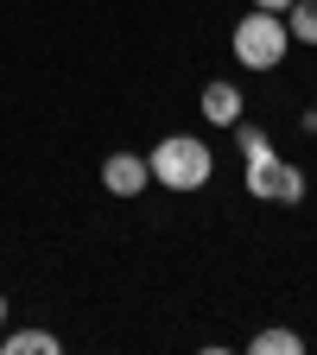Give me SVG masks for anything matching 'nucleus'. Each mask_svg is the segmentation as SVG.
Returning <instances> with one entry per match:
<instances>
[{
    "instance_id": "5",
    "label": "nucleus",
    "mask_w": 317,
    "mask_h": 355,
    "mask_svg": "<svg viewBox=\"0 0 317 355\" xmlns=\"http://www.w3.org/2000/svg\"><path fill=\"white\" fill-rule=\"evenodd\" d=\"M241 108H248V102H241V89H235V83H222V76L203 83V121H209V127H235Z\"/></svg>"
},
{
    "instance_id": "9",
    "label": "nucleus",
    "mask_w": 317,
    "mask_h": 355,
    "mask_svg": "<svg viewBox=\"0 0 317 355\" xmlns=\"http://www.w3.org/2000/svg\"><path fill=\"white\" fill-rule=\"evenodd\" d=\"M254 7H260V13H286L292 0H254Z\"/></svg>"
},
{
    "instance_id": "6",
    "label": "nucleus",
    "mask_w": 317,
    "mask_h": 355,
    "mask_svg": "<svg viewBox=\"0 0 317 355\" xmlns=\"http://www.w3.org/2000/svg\"><path fill=\"white\" fill-rule=\"evenodd\" d=\"M0 355H58V336L51 330H13V336H0Z\"/></svg>"
},
{
    "instance_id": "4",
    "label": "nucleus",
    "mask_w": 317,
    "mask_h": 355,
    "mask_svg": "<svg viewBox=\"0 0 317 355\" xmlns=\"http://www.w3.org/2000/svg\"><path fill=\"white\" fill-rule=\"evenodd\" d=\"M146 184H153V171H146L140 153H108L102 159V191L108 197H140Z\"/></svg>"
},
{
    "instance_id": "8",
    "label": "nucleus",
    "mask_w": 317,
    "mask_h": 355,
    "mask_svg": "<svg viewBox=\"0 0 317 355\" xmlns=\"http://www.w3.org/2000/svg\"><path fill=\"white\" fill-rule=\"evenodd\" d=\"M286 32L298 44H317V0H292V7H286Z\"/></svg>"
},
{
    "instance_id": "3",
    "label": "nucleus",
    "mask_w": 317,
    "mask_h": 355,
    "mask_svg": "<svg viewBox=\"0 0 317 355\" xmlns=\"http://www.w3.org/2000/svg\"><path fill=\"white\" fill-rule=\"evenodd\" d=\"M229 51L241 70H280L286 51H292V32H286V13H241L235 32H229Z\"/></svg>"
},
{
    "instance_id": "7",
    "label": "nucleus",
    "mask_w": 317,
    "mask_h": 355,
    "mask_svg": "<svg viewBox=\"0 0 317 355\" xmlns=\"http://www.w3.org/2000/svg\"><path fill=\"white\" fill-rule=\"evenodd\" d=\"M254 355H298L305 349V336L298 330H254V343H248Z\"/></svg>"
},
{
    "instance_id": "1",
    "label": "nucleus",
    "mask_w": 317,
    "mask_h": 355,
    "mask_svg": "<svg viewBox=\"0 0 317 355\" xmlns=\"http://www.w3.org/2000/svg\"><path fill=\"white\" fill-rule=\"evenodd\" d=\"M235 140H241V159H248V165H241V184H248L260 203H305V171L286 165L260 127H241V121H235Z\"/></svg>"
},
{
    "instance_id": "10",
    "label": "nucleus",
    "mask_w": 317,
    "mask_h": 355,
    "mask_svg": "<svg viewBox=\"0 0 317 355\" xmlns=\"http://www.w3.org/2000/svg\"><path fill=\"white\" fill-rule=\"evenodd\" d=\"M0 330H7V298H0Z\"/></svg>"
},
{
    "instance_id": "2",
    "label": "nucleus",
    "mask_w": 317,
    "mask_h": 355,
    "mask_svg": "<svg viewBox=\"0 0 317 355\" xmlns=\"http://www.w3.org/2000/svg\"><path fill=\"white\" fill-rule=\"evenodd\" d=\"M146 171H153V184H165V191H203L216 178V153L197 140V133H165V140L146 153Z\"/></svg>"
}]
</instances>
